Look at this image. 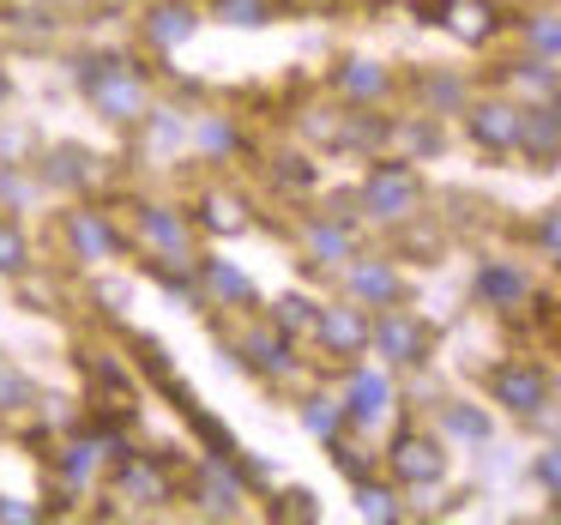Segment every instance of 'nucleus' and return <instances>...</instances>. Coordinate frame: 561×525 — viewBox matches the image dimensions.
Masks as SVG:
<instances>
[{"mask_svg":"<svg viewBox=\"0 0 561 525\" xmlns=\"http://www.w3.org/2000/svg\"><path fill=\"white\" fill-rule=\"evenodd\" d=\"M25 404H31V380H19V375L0 368V411H25Z\"/></svg>","mask_w":561,"mask_h":525,"instance_id":"c85d7f7f","label":"nucleus"},{"mask_svg":"<svg viewBox=\"0 0 561 525\" xmlns=\"http://www.w3.org/2000/svg\"><path fill=\"white\" fill-rule=\"evenodd\" d=\"M31 266V242L13 218H0V278H19Z\"/></svg>","mask_w":561,"mask_h":525,"instance_id":"aec40b11","label":"nucleus"},{"mask_svg":"<svg viewBox=\"0 0 561 525\" xmlns=\"http://www.w3.org/2000/svg\"><path fill=\"white\" fill-rule=\"evenodd\" d=\"M537 242H543V254H549V260H561V206L543 218V230H537Z\"/></svg>","mask_w":561,"mask_h":525,"instance_id":"72a5a7b5","label":"nucleus"},{"mask_svg":"<svg viewBox=\"0 0 561 525\" xmlns=\"http://www.w3.org/2000/svg\"><path fill=\"white\" fill-rule=\"evenodd\" d=\"M519 85H525V91H537V98H543V91L556 85V73H549V67H519Z\"/></svg>","mask_w":561,"mask_h":525,"instance_id":"c9c22d12","label":"nucleus"},{"mask_svg":"<svg viewBox=\"0 0 561 525\" xmlns=\"http://www.w3.org/2000/svg\"><path fill=\"white\" fill-rule=\"evenodd\" d=\"M392 477H399V483H435L440 471H447V459H440V447L428 435H416V429H404L399 441H392Z\"/></svg>","mask_w":561,"mask_h":525,"instance_id":"39448f33","label":"nucleus"},{"mask_svg":"<svg viewBox=\"0 0 561 525\" xmlns=\"http://www.w3.org/2000/svg\"><path fill=\"white\" fill-rule=\"evenodd\" d=\"M351 290L363 296V303H399V272L387 266V260H363V266H351Z\"/></svg>","mask_w":561,"mask_h":525,"instance_id":"4468645a","label":"nucleus"},{"mask_svg":"<svg viewBox=\"0 0 561 525\" xmlns=\"http://www.w3.org/2000/svg\"><path fill=\"white\" fill-rule=\"evenodd\" d=\"M477 296L495 303V308H507V303H519V296H525V278L513 266H483V272H477Z\"/></svg>","mask_w":561,"mask_h":525,"instance_id":"a211bd4d","label":"nucleus"},{"mask_svg":"<svg viewBox=\"0 0 561 525\" xmlns=\"http://www.w3.org/2000/svg\"><path fill=\"white\" fill-rule=\"evenodd\" d=\"M139 236H146L151 248H163V260L187 254V224L175 218L170 206H139Z\"/></svg>","mask_w":561,"mask_h":525,"instance_id":"1a4fd4ad","label":"nucleus"},{"mask_svg":"<svg viewBox=\"0 0 561 525\" xmlns=\"http://www.w3.org/2000/svg\"><path fill=\"white\" fill-rule=\"evenodd\" d=\"M356 501H363V513H368V520H399V507H392V495H387V489H375L368 477L356 483Z\"/></svg>","mask_w":561,"mask_h":525,"instance_id":"bb28decb","label":"nucleus"},{"mask_svg":"<svg viewBox=\"0 0 561 525\" xmlns=\"http://www.w3.org/2000/svg\"><path fill=\"white\" fill-rule=\"evenodd\" d=\"M525 31H531V43H537L543 55H561V19H531Z\"/></svg>","mask_w":561,"mask_h":525,"instance_id":"7c9ffc66","label":"nucleus"},{"mask_svg":"<svg viewBox=\"0 0 561 525\" xmlns=\"http://www.w3.org/2000/svg\"><path fill=\"white\" fill-rule=\"evenodd\" d=\"M194 7H182V0H163V7H151L146 13V37L158 43V49H175V43H187L194 37Z\"/></svg>","mask_w":561,"mask_h":525,"instance_id":"ddd939ff","label":"nucleus"},{"mask_svg":"<svg viewBox=\"0 0 561 525\" xmlns=\"http://www.w3.org/2000/svg\"><path fill=\"white\" fill-rule=\"evenodd\" d=\"M302 423L314 429V435L332 441V435H339V423H344V411H339V404H327V399H308L302 404Z\"/></svg>","mask_w":561,"mask_h":525,"instance_id":"a878e982","label":"nucleus"},{"mask_svg":"<svg viewBox=\"0 0 561 525\" xmlns=\"http://www.w3.org/2000/svg\"><path fill=\"white\" fill-rule=\"evenodd\" d=\"M308 248H314V260H351V236L332 230V224H314V230H308Z\"/></svg>","mask_w":561,"mask_h":525,"instance_id":"b1692460","label":"nucleus"},{"mask_svg":"<svg viewBox=\"0 0 561 525\" xmlns=\"http://www.w3.org/2000/svg\"><path fill=\"white\" fill-rule=\"evenodd\" d=\"M440 25L459 43H483L489 31H495V7H489V0H447V7H440Z\"/></svg>","mask_w":561,"mask_h":525,"instance_id":"9d476101","label":"nucleus"},{"mask_svg":"<svg viewBox=\"0 0 561 525\" xmlns=\"http://www.w3.org/2000/svg\"><path fill=\"white\" fill-rule=\"evenodd\" d=\"M387 404H392L387 380H380V375H356V387H351V404H344V416H351V423H380V416H387Z\"/></svg>","mask_w":561,"mask_h":525,"instance_id":"2eb2a0df","label":"nucleus"},{"mask_svg":"<svg viewBox=\"0 0 561 525\" xmlns=\"http://www.w3.org/2000/svg\"><path fill=\"white\" fill-rule=\"evenodd\" d=\"M428 98H435V103H459V79H435V85H428Z\"/></svg>","mask_w":561,"mask_h":525,"instance_id":"4c0bfd02","label":"nucleus"},{"mask_svg":"<svg viewBox=\"0 0 561 525\" xmlns=\"http://www.w3.org/2000/svg\"><path fill=\"white\" fill-rule=\"evenodd\" d=\"M79 85L98 103L110 122H139L146 110V85H139V67L115 61V55H98V61H79Z\"/></svg>","mask_w":561,"mask_h":525,"instance_id":"f257e3e1","label":"nucleus"},{"mask_svg":"<svg viewBox=\"0 0 561 525\" xmlns=\"http://www.w3.org/2000/svg\"><path fill=\"white\" fill-rule=\"evenodd\" d=\"M242 351H248V363H254V368L284 375V368H290V332H278V327H272V332H248Z\"/></svg>","mask_w":561,"mask_h":525,"instance_id":"dca6fc26","label":"nucleus"},{"mask_svg":"<svg viewBox=\"0 0 561 525\" xmlns=\"http://www.w3.org/2000/svg\"><path fill=\"white\" fill-rule=\"evenodd\" d=\"M278 182H290V187H308V182H314V170H308L302 158H284V163H278Z\"/></svg>","mask_w":561,"mask_h":525,"instance_id":"f704fd0d","label":"nucleus"},{"mask_svg":"<svg viewBox=\"0 0 561 525\" xmlns=\"http://www.w3.org/2000/svg\"><path fill=\"white\" fill-rule=\"evenodd\" d=\"M199 224H206L211 236H236L242 230V206H236L230 194H206L199 199Z\"/></svg>","mask_w":561,"mask_h":525,"instance_id":"412c9836","label":"nucleus"},{"mask_svg":"<svg viewBox=\"0 0 561 525\" xmlns=\"http://www.w3.org/2000/svg\"><path fill=\"white\" fill-rule=\"evenodd\" d=\"M122 483L134 489V495H146V501H163V495H170V483H163V471H158V465L127 459V453H122Z\"/></svg>","mask_w":561,"mask_h":525,"instance_id":"4be33fe9","label":"nucleus"},{"mask_svg":"<svg viewBox=\"0 0 561 525\" xmlns=\"http://www.w3.org/2000/svg\"><path fill=\"white\" fill-rule=\"evenodd\" d=\"M339 91H344V98H380V91H387V73H380V67L375 61H344L339 67Z\"/></svg>","mask_w":561,"mask_h":525,"instance_id":"6ab92c4d","label":"nucleus"},{"mask_svg":"<svg viewBox=\"0 0 561 525\" xmlns=\"http://www.w3.org/2000/svg\"><path fill=\"white\" fill-rule=\"evenodd\" d=\"M314 315H320V308L308 303V296H284V303L272 308V327H278V332H308V327H314Z\"/></svg>","mask_w":561,"mask_h":525,"instance_id":"5701e85b","label":"nucleus"},{"mask_svg":"<svg viewBox=\"0 0 561 525\" xmlns=\"http://www.w3.org/2000/svg\"><path fill=\"white\" fill-rule=\"evenodd\" d=\"M314 339L327 344L332 356H363L368 339H375V327L363 320V308H320V315H314Z\"/></svg>","mask_w":561,"mask_h":525,"instance_id":"20e7f679","label":"nucleus"},{"mask_svg":"<svg viewBox=\"0 0 561 525\" xmlns=\"http://www.w3.org/2000/svg\"><path fill=\"white\" fill-rule=\"evenodd\" d=\"M206 146H211V151H230V146H236V134H230L224 122H206Z\"/></svg>","mask_w":561,"mask_h":525,"instance_id":"e433bc0d","label":"nucleus"},{"mask_svg":"<svg viewBox=\"0 0 561 525\" xmlns=\"http://www.w3.org/2000/svg\"><path fill=\"white\" fill-rule=\"evenodd\" d=\"M537 483L549 489V495L561 501V447H549V453H537Z\"/></svg>","mask_w":561,"mask_h":525,"instance_id":"c756f323","label":"nucleus"},{"mask_svg":"<svg viewBox=\"0 0 561 525\" xmlns=\"http://www.w3.org/2000/svg\"><path fill=\"white\" fill-rule=\"evenodd\" d=\"M199 272H206V284H211V296H218V303H254V284L242 278V272L236 266H224V260H199Z\"/></svg>","mask_w":561,"mask_h":525,"instance_id":"f3484780","label":"nucleus"},{"mask_svg":"<svg viewBox=\"0 0 561 525\" xmlns=\"http://www.w3.org/2000/svg\"><path fill=\"white\" fill-rule=\"evenodd\" d=\"M332 453H339V471L351 477V483H363V477H368V459H363V447H332Z\"/></svg>","mask_w":561,"mask_h":525,"instance_id":"473e14b6","label":"nucleus"},{"mask_svg":"<svg viewBox=\"0 0 561 525\" xmlns=\"http://www.w3.org/2000/svg\"><path fill=\"white\" fill-rule=\"evenodd\" d=\"M151 139H158V146H182V122H175L170 110H158L151 115Z\"/></svg>","mask_w":561,"mask_h":525,"instance_id":"2f4dec72","label":"nucleus"},{"mask_svg":"<svg viewBox=\"0 0 561 525\" xmlns=\"http://www.w3.org/2000/svg\"><path fill=\"white\" fill-rule=\"evenodd\" d=\"M218 19H230V25H266L272 0H218Z\"/></svg>","mask_w":561,"mask_h":525,"instance_id":"393cba45","label":"nucleus"},{"mask_svg":"<svg viewBox=\"0 0 561 525\" xmlns=\"http://www.w3.org/2000/svg\"><path fill=\"white\" fill-rule=\"evenodd\" d=\"M519 146L531 151L537 163L561 158V103H549V110H525V115H519Z\"/></svg>","mask_w":561,"mask_h":525,"instance_id":"6e6552de","label":"nucleus"},{"mask_svg":"<svg viewBox=\"0 0 561 525\" xmlns=\"http://www.w3.org/2000/svg\"><path fill=\"white\" fill-rule=\"evenodd\" d=\"M471 139L483 151H513L519 146V110H513V103H477L471 110Z\"/></svg>","mask_w":561,"mask_h":525,"instance_id":"0eeeda50","label":"nucleus"},{"mask_svg":"<svg viewBox=\"0 0 561 525\" xmlns=\"http://www.w3.org/2000/svg\"><path fill=\"white\" fill-rule=\"evenodd\" d=\"M489 392H495V404H507V411L537 416L549 404V375L531 363H501L495 375H489Z\"/></svg>","mask_w":561,"mask_h":525,"instance_id":"7ed1b4c3","label":"nucleus"},{"mask_svg":"<svg viewBox=\"0 0 561 525\" xmlns=\"http://www.w3.org/2000/svg\"><path fill=\"white\" fill-rule=\"evenodd\" d=\"M0 103H7V73H0Z\"/></svg>","mask_w":561,"mask_h":525,"instance_id":"ea45409f","label":"nucleus"},{"mask_svg":"<svg viewBox=\"0 0 561 525\" xmlns=\"http://www.w3.org/2000/svg\"><path fill=\"white\" fill-rule=\"evenodd\" d=\"M447 429H453V435H465V441H483V435H489V416H483V411H465V404H453V411H447Z\"/></svg>","mask_w":561,"mask_h":525,"instance_id":"cd10ccee","label":"nucleus"},{"mask_svg":"<svg viewBox=\"0 0 561 525\" xmlns=\"http://www.w3.org/2000/svg\"><path fill=\"white\" fill-rule=\"evenodd\" d=\"M194 495H199V507H206V513H236V507H242V483H236V477L224 471V459L199 465Z\"/></svg>","mask_w":561,"mask_h":525,"instance_id":"f8f14e48","label":"nucleus"},{"mask_svg":"<svg viewBox=\"0 0 561 525\" xmlns=\"http://www.w3.org/2000/svg\"><path fill=\"white\" fill-rule=\"evenodd\" d=\"M416 194H423L416 170H404V163H375V175H368V187H363V206L375 212V218L399 224L416 212Z\"/></svg>","mask_w":561,"mask_h":525,"instance_id":"f03ea898","label":"nucleus"},{"mask_svg":"<svg viewBox=\"0 0 561 525\" xmlns=\"http://www.w3.org/2000/svg\"><path fill=\"white\" fill-rule=\"evenodd\" d=\"M67 242H73L79 260H110L115 248H122V242H115V230L98 218V212H73V218H67Z\"/></svg>","mask_w":561,"mask_h":525,"instance_id":"9b49d317","label":"nucleus"},{"mask_svg":"<svg viewBox=\"0 0 561 525\" xmlns=\"http://www.w3.org/2000/svg\"><path fill=\"white\" fill-rule=\"evenodd\" d=\"M0 520H43V513H37V507H19V501L0 495Z\"/></svg>","mask_w":561,"mask_h":525,"instance_id":"58836bf2","label":"nucleus"},{"mask_svg":"<svg viewBox=\"0 0 561 525\" xmlns=\"http://www.w3.org/2000/svg\"><path fill=\"white\" fill-rule=\"evenodd\" d=\"M0 212H7V199H0Z\"/></svg>","mask_w":561,"mask_h":525,"instance_id":"a19ab883","label":"nucleus"},{"mask_svg":"<svg viewBox=\"0 0 561 525\" xmlns=\"http://www.w3.org/2000/svg\"><path fill=\"white\" fill-rule=\"evenodd\" d=\"M368 344H380L387 363H423V356H428V327H423V320H411V315H380V327H375V339H368Z\"/></svg>","mask_w":561,"mask_h":525,"instance_id":"423d86ee","label":"nucleus"}]
</instances>
